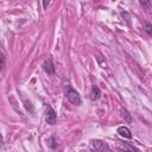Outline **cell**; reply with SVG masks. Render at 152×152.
Instances as JSON below:
<instances>
[{
  "label": "cell",
  "mask_w": 152,
  "mask_h": 152,
  "mask_svg": "<svg viewBox=\"0 0 152 152\" xmlns=\"http://www.w3.org/2000/svg\"><path fill=\"white\" fill-rule=\"evenodd\" d=\"M118 134L121 138H125V139H132V132L127 126H120L118 127Z\"/></svg>",
  "instance_id": "8992f818"
},
{
  "label": "cell",
  "mask_w": 152,
  "mask_h": 152,
  "mask_svg": "<svg viewBox=\"0 0 152 152\" xmlns=\"http://www.w3.org/2000/svg\"><path fill=\"white\" fill-rule=\"evenodd\" d=\"M101 98V90L98 86H93L92 87V90H90V100L92 101H98L99 99Z\"/></svg>",
  "instance_id": "52a82bcc"
},
{
  "label": "cell",
  "mask_w": 152,
  "mask_h": 152,
  "mask_svg": "<svg viewBox=\"0 0 152 152\" xmlns=\"http://www.w3.org/2000/svg\"><path fill=\"white\" fill-rule=\"evenodd\" d=\"M66 98L69 100V102H71L73 105H76V106H80L82 103V99H81V95L80 93L77 92L76 89H74L73 87L70 86H67L66 88Z\"/></svg>",
  "instance_id": "6da1fadb"
},
{
  "label": "cell",
  "mask_w": 152,
  "mask_h": 152,
  "mask_svg": "<svg viewBox=\"0 0 152 152\" xmlns=\"http://www.w3.org/2000/svg\"><path fill=\"white\" fill-rule=\"evenodd\" d=\"M144 30H145V31L147 32V35L148 36H152V24H150L148 21H145L144 23Z\"/></svg>",
  "instance_id": "30bf717a"
},
{
  "label": "cell",
  "mask_w": 152,
  "mask_h": 152,
  "mask_svg": "<svg viewBox=\"0 0 152 152\" xmlns=\"http://www.w3.org/2000/svg\"><path fill=\"white\" fill-rule=\"evenodd\" d=\"M118 147H119V150H121L123 152H139V150L137 147H134L133 145H131L130 143L118 141Z\"/></svg>",
  "instance_id": "5b68a950"
},
{
  "label": "cell",
  "mask_w": 152,
  "mask_h": 152,
  "mask_svg": "<svg viewBox=\"0 0 152 152\" xmlns=\"http://www.w3.org/2000/svg\"><path fill=\"white\" fill-rule=\"evenodd\" d=\"M121 116H123V118L126 120V123H131V121H132V116H131V114H130L125 108L121 109Z\"/></svg>",
  "instance_id": "ba28073f"
},
{
  "label": "cell",
  "mask_w": 152,
  "mask_h": 152,
  "mask_svg": "<svg viewBox=\"0 0 152 152\" xmlns=\"http://www.w3.org/2000/svg\"><path fill=\"white\" fill-rule=\"evenodd\" d=\"M49 4H50V1H49V0H48V1H44V3H43V6H44V9H46Z\"/></svg>",
  "instance_id": "5bb4252c"
},
{
  "label": "cell",
  "mask_w": 152,
  "mask_h": 152,
  "mask_svg": "<svg viewBox=\"0 0 152 152\" xmlns=\"http://www.w3.org/2000/svg\"><path fill=\"white\" fill-rule=\"evenodd\" d=\"M43 69L44 71L48 74V75H54L56 69H55V66H54V62H52V58L49 57L48 59H45V62L43 63Z\"/></svg>",
  "instance_id": "277c9868"
},
{
  "label": "cell",
  "mask_w": 152,
  "mask_h": 152,
  "mask_svg": "<svg viewBox=\"0 0 152 152\" xmlns=\"http://www.w3.org/2000/svg\"><path fill=\"white\" fill-rule=\"evenodd\" d=\"M48 143H49V146H50L52 150L57 147V143H56L55 137H50V138H49V140H48Z\"/></svg>",
  "instance_id": "8fae6325"
},
{
  "label": "cell",
  "mask_w": 152,
  "mask_h": 152,
  "mask_svg": "<svg viewBox=\"0 0 152 152\" xmlns=\"http://www.w3.org/2000/svg\"><path fill=\"white\" fill-rule=\"evenodd\" d=\"M5 68V56L1 55V70H4Z\"/></svg>",
  "instance_id": "7c38bea8"
},
{
  "label": "cell",
  "mask_w": 152,
  "mask_h": 152,
  "mask_svg": "<svg viewBox=\"0 0 152 152\" xmlns=\"http://www.w3.org/2000/svg\"><path fill=\"white\" fill-rule=\"evenodd\" d=\"M140 5H144V6H150L151 3L150 1H140Z\"/></svg>",
  "instance_id": "4fadbf2b"
},
{
  "label": "cell",
  "mask_w": 152,
  "mask_h": 152,
  "mask_svg": "<svg viewBox=\"0 0 152 152\" xmlns=\"http://www.w3.org/2000/svg\"><path fill=\"white\" fill-rule=\"evenodd\" d=\"M45 121L49 125H56L57 123V114L55 109L49 105H46L45 107Z\"/></svg>",
  "instance_id": "7a4b0ae2"
},
{
  "label": "cell",
  "mask_w": 152,
  "mask_h": 152,
  "mask_svg": "<svg viewBox=\"0 0 152 152\" xmlns=\"http://www.w3.org/2000/svg\"><path fill=\"white\" fill-rule=\"evenodd\" d=\"M92 146L95 148V151L98 152H108L109 151V146L107 143L100 140V139H95L92 141Z\"/></svg>",
  "instance_id": "3957f363"
},
{
  "label": "cell",
  "mask_w": 152,
  "mask_h": 152,
  "mask_svg": "<svg viewBox=\"0 0 152 152\" xmlns=\"http://www.w3.org/2000/svg\"><path fill=\"white\" fill-rule=\"evenodd\" d=\"M23 102H24L25 108H26V109H27L30 113H32V112H34V106H32L31 101H30V100H26L25 98H23Z\"/></svg>",
  "instance_id": "9c48e42d"
}]
</instances>
